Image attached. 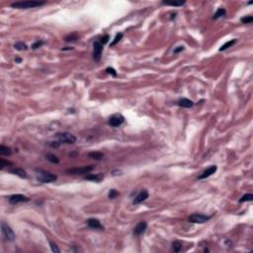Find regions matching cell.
<instances>
[{
  "instance_id": "cell-1",
  "label": "cell",
  "mask_w": 253,
  "mask_h": 253,
  "mask_svg": "<svg viewBox=\"0 0 253 253\" xmlns=\"http://www.w3.org/2000/svg\"><path fill=\"white\" fill-rule=\"evenodd\" d=\"M36 177H37V180L42 183H51V182H53L57 180V175L53 174L51 172H48V171L42 170V169H37L36 170Z\"/></svg>"
},
{
  "instance_id": "cell-2",
  "label": "cell",
  "mask_w": 253,
  "mask_h": 253,
  "mask_svg": "<svg viewBox=\"0 0 253 253\" xmlns=\"http://www.w3.org/2000/svg\"><path fill=\"white\" fill-rule=\"evenodd\" d=\"M46 4V2H41V1H17L11 4V7L17 8V9H28V8H35L40 7V6Z\"/></svg>"
},
{
  "instance_id": "cell-3",
  "label": "cell",
  "mask_w": 253,
  "mask_h": 253,
  "mask_svg": "<svg viewBox=\"0 0 253 253\" xmlns=\"http://www.w3.org/2000/svg\"><path fill=\"white\" fill-rule=\"evenodd\" d=\"M57 138L61 143H66V144H72L76 141V136L72 134L71 132H57L55 134Z\"/></svg>"
},
{
  "instance_id": "cell-4",
  "label": "cell",
  "mask_w": 253,
  "mask_h": 253,
  "mask_svg": "<svg viewBox=\"0 0 253 253\" xmlns=\"http://www.w3.org/2000/svg\"><path fill=\"white\" fill-rule=\"evenodd\" d=\"M1 231H2V234H3L4 238L8 241H13L15 239V233L14 231L12 230V228H10L8 224H6L4 222H1Z\"/></svg>"
},
{
  "instance_id": "cell-5",
  "label": "cell",
  "mask_w": 253,
  "mask_h": 253,
  "mask_svg": "<svg viewBox=\"0 0 253 253\" xmlns=\"http://www.w3.org/2000/svg\"><path fill=\"white\" fill-rule=\"evenodd\" d=\"M210 220H211V216L202 215V214H193L188 218V220L193 224H205Z\"/></svg>"
},
{
  "instance_id": "cell-6",
  "label": "cell",
  "mask_w": 253,
  "mask_h": 253,
  "mask_svg": "<svg viewBox=\"0 0 253 253\" xmlns=\"http://www.w3.org/2000/svg\"><path fill=\"white\" fill-rule=\"evenodd\" d=\"M124 122H125V118H124V116H122L121 114H115L109 118L108 125L113 127V128H117V127L121 126Z\"/></svg>"
},
{
  "instance_id": "cell-7",
  "label": "cell",
  "mask_w": 253,
  "mask_h": 253,
  "mask_svg": "<svg viewBox=\"0 0 253 253\" xmlns=\"http://www.w3.org/2000/svg\"><path fill=\"white\" fill-rule=\"evenodd\" d=\"M93 165H89V166H83V167H77V168H71L68 169L66 172L69 173V174L72 175H78V174H87L90 171L93 170Z\"/></svg>"
},
{
  "instance_id": "cell-8",
  "label": "cell",
  "mask_w": 253,
  "mask_h": 253,
  "mask_svg": "<svg viewBox=\"0 0 253 253\" xmlns=\"http://www.w3.org/2000/svg\"><path fill=\"white\" fill-rule=\"evenodd\" d=\"M102 51H103V45L100 44L99 41L94 43L93 44V59L96 61V63H98V61L101 59Z\"/></svg>"
},
{
  "instance_id": "cell-9",
  "label": "cell",
  "mask_w": 253,
  "mask_h": 253,
  "mask_svg": "<svg viewBox=\"0 0 253 253\" xmlns=\"http://www.w3.org/2000/svg\"><path fill=\"white\" fill-rule=\"evenodd\" d=\"M29 201L30 199L28 198V197L21 194L12 195V196L9 197V203L12 204V205H16V204L18 203H26V202H29Z\"/></svg>"
},
{
  "instance_id": "cell-10",
  "label": "cell",
  "mask_w": 253,
  "mask_h": 253,
  "mask_svg": "<svg viewBox=\"0 0 253 253\" xmlns=\"http://www.w3.org/2000/svg\"><path fill=\"white\" fill-rule=\"evenodd\" d=\"M146 228H147L146 222H139L136 226V228H134V234L136 235V236H138V235L142 234V233L145 231Z\"/></svg>"
},
{
  "instance_id": "cell-11",
  "label": "cell",
  "mask_w": 253,
  "mask_h": 253,
  "mask_svg": "<svg viewBox=\"0 0 253 253\" xmlns=\"http://www.w3.org/2000/svg\"><path fill=\"white\" fill-rule=\"evenodd\" d=\"M147 198H148V192H147L146 190H142L138 196L134 198L132 203H134V205H138V204H140L142 203L143 201H145Z\"/></svg>"
},
{
  "instance_id": "cell-12",
  "label": "cell",
  "mask_w": 253,
  "mask_h": 253,
  "mask_svg": "<svg viewBox=\"0 0 253 253\" xmlns=\"http://www.w3.org/2000/svg\"><path fill=\"white\" fill-rule=\"evenodd\" d=\"M87 224H88L89 228L94 229H104L100 220H97V218H89V220H87Z\"/></svg>"
},
{
  "instance_id": "cell-13",
  "label": "cell",
  "mask_w": 253,
  "mask_h": 253,
  "mask_svg": "<svg viewBox=\"0 0 253 253\" xmlns=\"http://www.w3.org/2000/svg\"><path fill=\"white\" fill-rule=\"evenodd\" d=\"M216 171V165H212V166H210L208 169H206V170L204 171V172H203L202 174H201L198 178H199V179H200V180L206 179V178H208V177L211 176L212 174H214V173H215Z\"/></svg>"
},
{
  "instance_id": "cell-14",
  "label": "cell",
  "mask_w": 253,
  "mask_h": 253,
  "mask_svg": "<svg viewBox=\"0 0 253 253\" xmlns=\"http://www.w3.org/2000/svg\"><path fill=\"white\" fill-rule=\"evenodd\" d=\"M85 180H89V181H94V182H100L104 179V175L102 173H98V174H88L84 176Z\"/></svg>"
},
{
  "instance_id": "cell-15",
  "label": "cell",
  "mask_w": 253,
  "mask_h": 253,
  "mask_svg": "<svg viewBox=\"0 0 253 253\" xmlns=\"http://www.w3.org/2000/svg\"><path fill=\"white\" fill-rule=\"evenodd\" d=\"M177 104L178 106L182 107V108H192L193 105H194V102L190 99H187V98H182V99L178 100Z\"/></svg>"
},
{
  "instance_id": "cell-16",
  "label": "cell",
  "mask_w": 253,
  "mask_h": 253,
  "mask_svg": "<svg viewBox=\"0 0 253 253\" xmlns=\"http://www.w3.org/2000/svg\"><path fill=\"white\" fill-rule=\"evenodd\" d=\"M9 171L12 173V174L17 175V176H19L21 178H27V173H26V171H24L21 168H11Z\"/></svg>"
},
{
  "instance_id": "cell-17",
  "label": "cell",
  "mask_w": 253,
  "mask_h": 253,
  "mask_svg": "<svg viewBox=\"0 0 253 253\" xmlns=\"http://www.w3.org/2000/svg\"><path fill=\"white\" fill-rule=\"evenodd\" d=\"M79 36L77 33H72V34H69V35H67L65 38H64V41H65L66 43H73V42H76L77 40H78Z\"/></svg>"
},
{
  "instance_id": "cell-18",
  "label": "cell",
  "mask_w": 253,
  "mask_h": 253,
  "mask_svg": "<svg viewBox=\"0 0 253 253\" xmlns=\"http://www.w3.org/2000/svg\"><path fill=\"white\" fill-rule=\"evenodd\" d=\"M88 156H89L90 158H92V159L100 160V159H102V158H103L104 154H103L102 152L93 151V152H89V153H88Z\"/></svg>"
},
{
  "instance_id": "cell-19",
  "label": "cell",
  "mask_w": 253,
  "mask_h": 253,
  "mask_svg": "<svg viewBox=\"0 0 253 253\" xmlns=\"http://www.w3.org/2000/svg\"><path fill=\"white\" fill-rule=\"evenodd\" d=\"M0 154H1V155H11L12 150L10 147L1 144L0 145Z\"/></svg>"
},
{
  "instance_id": "cell-20",
  "label": "cell",
  "mask_w": 253,
  "mask_h": 253,
  "mask_svg": "<svg viewBox=\"0 0 253 253\" xmlns=\"http://www.w3.org/2000/svg\"><path fill=\"white\" fill-rule=\"evenodd\" d=\"M235 43H236V40H235V39H233V40H230V41H228V42H226V44H224V45H222V46L220 47V51H226V49H228V48H230V47H232L233 45L235 44Z\"/></svg>"
},
{
  "instance_id": "cell-21",
  "label": "cell",
  "mask_w": 253,
  "mask_h": 253,
  "mask_svg": "<svg viewBox=\"0 0 253 253\" xmlns=\"http://www.w3.org/2000/svg\"><path fill=\"white\" fill-rule=\"evenodd\" d=\"M226 10H224V8H218V9L216 10V14L214 15L213 19H214V20H216V19L220 18V17L226 16Z\"/></svg>"
},
{
  "instance_id": "cell-22",
  "label": "cell",
  "mask_w": 253,
  "mask_h": 253,
  "mask_svg": "<svg viewBox=\"0 0 253 253\" xmlns=\"http://www.w3.org/2000/svg\"><path fill=\"white\" fill-rule=\"evenodd\" d=\"M46 158H47V160H49V161L51 162V163H55V164L59 163V158H57V156L55 155V154H51V153L47 154V155H46Z\"/></svg>"
},
{
  "instance_id": "cell-23",
  "label": "cell",
  "mask_w": 253,
  "mask_h": 253,
  "mask_svg": "<svg viewBox=\"0 0 253 253\" xmlns=\"http://www.w3.org/2000/svg\"><path fill=\"white\" fill-rule=\"evenodd\" d=\"M162 4H163V5H170V6H182L185 4V1H173V2L162 1Z\"/></svg>"
},
{
  "instance_id": "cell-24",
  "label": "cell",
  "mask_w": 253,
  "mask_h": 253,
  "mask_svg": "<svg viewBox=\"0 0 253 253\" xmlns=\"http://www.w3.org/2000/svg\"><path fill=\"white\" fill-rule=\"evenodd\" d=\"M14 48L16 49L17 51H26L28 49L27 45L24 44L23 42H18L14 45Z\"/></svg>"
},
{
  "instance_id": "cell-25",
  "label": "cell",
  "mask_w": 253,
  "mask_h": 253,
  "mask_svg": "<svg viewBox=\"0 0 253 253\" xmlns=\"http://www.w3.org/2000/svg\"><path fill=\"white\" fill-rule=\"evenodd\" d=\"M172 249L174 250L175 252H180L182 249V243L180 241H173L172 242Z\"/></svg>"
},
{
  "instance_id": "cell-26",
  "label": "cell",
  "mask_w": 253,
  "mask_h": 253,
  "mask_svg": "<svg viewBox=\"0 0 253 253\" xmlns=\"http://www.w3.org/2000/svg\"><path fill=\"white\" fill-rule=\"evenodd\" d=\"M253 200V195L252 194H246L244 196H242L239 199V203H244V202H251Z\"/></svg>"
},
{
  "instance_id": "cell-27",
  "label": "cell",
  "mask_w": 253,
  "mask_h": 253,
  "mask_svg": "<svg viewBox=\"0 0 253 253\" xmlns=\"http://www.w3.org/2000/svg\"><path fill=\"white\" fill-rule=\"evenodd\" d=\"M122 38H123V34H122V33L117 34V35H116V37H115V39H114V41H113V42L111 43V47L116 46V45H117L118 43H119L120 41L122 40Z\"/></svg>"
},
{
  "instance_id": "cell-28",
  "label": "cell",
  "mask_w": 253,
  "mask_h": 253,
  "mask_svg": "<svg viewBox=\"0 0 253 253\" xmlns=\"http://www.w3.org/2000/svg\"><path fill=\"white\" fill-rule=\"evenodd\" d=\"M240 21L243 24H250V23L253 21V17L252 16H245V17H242L240 19Z\"/></svg>"
},
{
  "instance_id": "cell-29",
  "label": "cell",
  "mask_w": 253,
  "mask_h": 253,
  "mask_svg": "<svg viewBox=\"0 0 253 253\" xmlns=\"http://www.w3.org/2000/svg\"><path fill=\"white\" fill-rule=\"evenodd\" d=\"M118 195H119V192H118L117 190H115V189H111L110 191H109L108 196H109V198H110V199H115L116 197L118 196Z\"/></svg>"
},
{
  "instance_id": "cell-30",
  "label": "cell",
  "mask_w": 253,
  "mask_h": 253,
  "mask_svg": "<svg viewBox=\"0 0 253 253\" xmlns=\"http://www.w3.org/2000/svg\"><path fill=\"white\" fill-rule=\"evenodd\" d=\"M43 45H44V42H43V41H37V42H35L33 45H32V49H33V50H37V49L41 48Z\"/></svg>"
},
{
  "instance_id": "cell-31",
  "label": "cell",
  "mask_w": 253,
  "mask_h": 253,
  "mask_svg": "<svg viewBox=\"0 0 253 253\" xmlns=\"http://www.w3.org/2000/svg\"><path fill=\"white\" fill-rule=\"evenodd\" d=\"M50 244H51V250H53V252H55V253H59L61 252V250L57 248V244L53 243V241H50Z\"/></svg>"
},
{
  "instance_id": "cell-32",
  "label": "cell",
  "mask_w": 253,
  "mask_h": 253,
  "mask_svg": "<svg viewBox=\"0 0 253 253\" xmlns=\"http://www.w3.org/2000/svg\"><path fill=\"white\" fill-rule=\"evenodd\" d=\"M106 72H107V73H109V74H112L113 76H117V72H116V70L113 67H107L106 68Z\"/></svg>"
},
{
  "instance_id": "cell-33",
  "label": "cell",
  "mask_w": 253,
  "mask_h": 253,
  "mask_svg": "<svg viewBox=\"0 0 253 253\" xmlns=\"http://www.w3.org/2000/svg\"><path fill=\"white\" fill-rule=\"evenodd\" d=\"M0 162H1V164H0V169H3L6 165H11L12 164L11 162H9V161H5L3 158H1V159H0Z\"/></svg>"
},
{
  "instance_id": "cell-34",
  "label": "cell",
  "mask_w": 253,
  "mask_h": 253,
  "mask_svg": "<svg viewBox=\"0 0 253 253\" xmlns=\"http://www.w3.org/2000/svg\"><path fill=\"white\" fill-rule=\"evenodd\" d=\"M109 35H105L104 37H102L101 38V40L99 41L100 42V44H102V45H105V44H107V43H108V41H109Z\"/></svg>"
},
{
  "instance_id": "cell-35",
  "label": "cell",
  "mask_w": 253,
  "mask_h": 253,
  "mask_svg": "<svg viewBox=\"0 0 253 253\" xmlns=\"http://www.w3.org/2000/svg\"><path fill=\"white\" fill-rule=\"evenodd\" d=\"M49 144H50L51 147H55V148H57V147H59L61 143L57 140V141H50V142H49Z\"/></svg>"
},
{
  "instance_id": "cell-36",
  "label": "cell",
  "mask_w": 253,
  "mask_h": 253,
  "mask_svg": "<svg viewBox=\"0 0 253 253\" xmlns=\"http://www.w3.org/2000/svg\"><path fill=\"white\" fill-rule=\"evenodd\" d=\"M184 51V47L180 46V47H178L177 49H175V50H174V53H180V51Z\"/></svg>"
},
{
  "instance_id": "cell-37",
  "label": "cell",
  "mask_w": 253,
  "mask_h": 253,
  "mask_svg": "<svg viewBox=\"0 0 253 253\" xmlns=\"http://www.w3.org/2000/svg\"><path fill=\"white\" fill-rule=\"evenodd\" d=\"M15 61H16L17 63H20L21 61H22V59H19V57H16V59H15Z\"/></svg>"
}]
</instances>
